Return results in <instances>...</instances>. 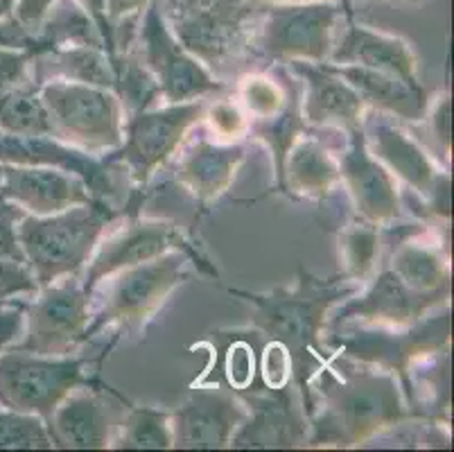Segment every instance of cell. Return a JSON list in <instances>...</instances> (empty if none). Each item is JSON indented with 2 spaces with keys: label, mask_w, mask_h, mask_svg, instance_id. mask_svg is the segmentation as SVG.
<instances>
[{
  "label": "cell",
  "mask_w": 454,
  "mask_h": 452,
  "mask_svg": "<svg viewBox=\"0 0 454 452\" xmlns=\"http://www.w3.org/2000/svg\"><path fill=\"white\" fill-rule=\"evenodd\" d=\"M315 383L321 412L312 416V446H357L407 416L398 380L387 369L321 367Z\"/></svg>",
  "instance_id": "cell-1"
},
{
  "label": "cell",
  "mask_w": 454,
  "mask_h": 452,
  "mask_svg": "<svg viewBox=\"0 0 454 452\" xmlns=\"http://www.w3.org/2000/svg\"><path fill=\"white\" fill-rule=\"evenodd\" d=\"M255 305L254 321L270 339L285 344L294 362V376L303 389L305 414H309L308 376L312 371L309 358L319 351V337L325 329V314L340 298L353 297L355 285L334 283L303 276L294 289H274L271 294L238 292Z\"/></svg>",
  "instance_id": "cell-2"
},
{
  "label": "cell",
  "mask_w": 454,
  "mask_h": 452,
  "mask_svg": "<svg viewBox=\"0 0 454 452\" xmlns=\"http://www.w3.org/2000/svg\"><path fill=\"white\" fill-rule=\"evenodd\" d=\"M109 202L93 199L55 215H26L19 222V244L39 289L75 276L90 260L106 226L115 219Z\"/></svg>",
  "instance_id": "cell-3"
},
{
  "label": "cell",
  "mask_w": 454,
  "mask_h": 452,
  "mask_svg": "<svg viewBox=\"0 0 454 452\" xmlns=\"http://www.w3.org/2000/svg\"><path fill=\"white\" fill-rule=\"evenodd\" d=\"M344 10L348 5L337 0L260 5L249 48L271 64H324L337 41V25Z\"/></svg>",
  "instance_id": "cell-4"
},
{
  "label": "cell",
  "mask_w": 454,
  "mask_h": 452,
  "mask_svg": "<svg viewBox=\"0 0 454 452\" xmlns=\"http://www.w3.org/2000/svg\"><path fill=\"white\" fill-rule=\"evenodd\" d=\"M36 89L51 115L52 139L89 155L121 147L125 111L114 91L66 80H51Z\"/></svg>",
  "instance_id": "cell-5"
},
{
  "label": "cell",
  "mask_w": 454,
  "mask_h": 452,
  "mask_svg": "<svg viewBox=\"0 0 454 452\" xmlns=\"http://www.w3.org/2000/svg\"><path fill=\"white\" fill-rule=\"evenodd\" d=\"M185 260L188 254L172 249L147 263L134 265L109 276L102 301L93 313L89 337L106 326L125 330H140L156 310L168 301L172 292L185 281Z\"/></svg>",
  "instance_id": "cell-6"
},
{
  "label": "cell",
  "mask_w": 454,
  "mask_h": 452,
  "mask_svg": "<svg viewBox=\"0 0 454 452\" xmlns=\"http://www.w3.org/2000/svg\"><path fill=\"white\" fill-rule=\"evenodd\" d=\"M176 19H168L172 32L190 55L210 68H224L251 45L258 3L247 0H170Z\"/></svg>",
  "instance_id": "cell-7"
},
{
  "label": "cell",
  "mask_w": 454,
  "mask_h": 452,
  "mask_svg": "<svg viewBox=\"0 0 454 452\" xmlns=\"http://www.w3.org/2000/svg\"><path fill=\"white\" fill-rule=\"evenodd\" d=\"M89 364V358L5 351L0 353V405L48 421L73 389L89 385L84 371Z\"/></svg>",
  "instance_id": "cell-8"
},
{
  "label": "cell",
  "mask_w": 454,
  "mask_h": 452,
  "mask_svg": "<svg viewBox=\"0 0 454 452\" xmlns=\"http://www.w3.org/2000/svg\"><path fill=\"white\" fill-rule=\"evenodd\" d=\"M204 98L152 107L125 120L121 147L105 156V163H122L136 184L145 186L152 174L170 161L184 145L188 131L204 120Z\"/></svg>",
  "instance_id": "cell-9"
},
{
  "label": "cell",
  "mask_w": 454,
  "mask_h": 452,
  "mask_svg": "<svg viewBox=\"0 0 454 452\" xmlns=\"http://www.w3.org/2000/svg\"><path fill=\"white\" fill-rule=\"evenodd\" d=\"M134 39L136 55L154 75L160 98L168 105L200 99L224 89V84L215 80L210 70L181 45L160 10L159 0H152L150 7L143 12Z\"/></svg>",
  "instance_id": "cell-10"
},
{
  "label": "cell",
  "mask_w": 454,
  "mask_h": 452,
  "mask_svg": "<svg viewBox=\"0 0 454 452\" xmlns=\"http://www.w3.org/2000/svg\"><path fill=\"white\" fill-rule=\"evenodd\" d=\"M90 292L75 276L39 289L26 314V339L16 348L36 355H70L89 339Z\"/></svg>",
  "instance_id": "cell-11"
},
{
  "label": "cell",
  "mask_w": 454,
  "mask_h": 452,
  "mask_svg": "<svg viewBox=\"0 0 454 452\" xmlns=\"http://www.w3.org/2000/svg\"><path fill=\"white\" fill-rule=\"evenodd\" d=\"M114 392L73 389L45 421L55 448L66 450H100L111 448L127 409L111 400Z\"/></svg>",
  "instance_id": "cell-12"
},
{
  "label": "cell",
  "mask_w": 454,
  "mask_h": 452,
  "mask_svg": "<svg viewBox=\"0 0 454 452\" xmlns=\"http://www.w3.org/2000/svg\"><path fill=\"white\" fill-rule=\"evenodd\" d=\"M249 416L240 398L217 387H197L170 414L172 448L215 450L229 448Z\"/></svg>",
  "instance_id": "cell-13"
},
{
  "label": "cell",
  "mask_w": 454,
  "mask_h": 452,
  "mask_svg": "<svg viewBox=\"0 0 454 452\" xmlns=\"http://www.w3.org/2000/svg\"><path fill=\"white\" fill-rule=\"evenodd\" d=\"M172 249H181L188 256L197 258L195 249L185 244L184 235L170 222H156V219H138L122 226L121 231H114L102 244H98L86 265V276L82 281L86 289L93 294L95 285H100L114 274L122 272L134 265L147 263L159 256L168 254Z\"/></svg>",
  "instance_id": "cell-14"
},
{
  "label": "cell",
  "mask_w": 454,
  "mask_h": 452,
  "mask_svg": "<svg viewBox=\"0 0 454 452\" xmlns=\"http://www.w3.org/2000/svg\"><path fill=\"white\" fill-rule=\"evenodd\" d=\"M362 131L373 159H378L411 190L427 197L441 215L450 213V177L436 170L434 161L429 159L427 152L416 140L387 120L362 123Z\"/></svg>",
  "instance_id": "cell-15"
},
{
  "label": "cell",
  "mask_w": 454,
  "mask_h": 452,
  "mask_svg": "<svg viewBox=\"0 0 454 452\" xmlns=\"http://www.w3.org/2000/svg\"><path fill=\"white\" fill-rule=\"evenodd\" d=\"M450 294H420L410 289L391 269H385L362 297L348 298L340 308L330 329L337 330L350 321H362L378 329L407 330L423 321L434 305L443 304Z\"/></svg>",
  "instance_id": "cell-16"
},
{
  "label": "cell",
  "mask_w": 454,
  "mask_h": 452,
  "mask_svg": "<svg viewBox=\"0 0 454 452\" xmlns=\"http://www.w3.org/2000/svg\"><path fill=\"white\" fill-rule=\"evenodd\" d=\"M340 181H344L355 210L369 224H387L400 218V190L394 174L373 159L364 131L348 134V147L340 156Z\"/></svg>",
  "instance_id": "cell-17"
},
{
  "label": "cell",
  "mask_w": 454,
  "mask_h": 452,
  "mask_svg": "<svg viewBox=\"0 0 454 452\" xmlns=\"http://www.w3.org/2000/svg\"><path fill=\"white\" fill-rule=\"evenodd\" d=\"M333 339L337 346L344 348V355L350 360L375 364L387 371L404 373L407 364L423 353H436V348L448 346L450 339V319L448 314L439 317L436 321H419L407 329V333H385L378 329L375 333L360 330V333L344 335L333 330Z\"/></svg>",
  "instance_id": "cell-18"
},
{
  "label": "cell",
  "mask_w": 454,
  "mask_h": 452,
  "mask_svg": "<svg viewBox=\"0 0 454 452\" xmlns=\"http://www.w3.org/2000/svg\"><path fill=\"white\" fill-rule=\"evenodd\" d=\"M0 194L26 213L39 218L93 202L89 188L77 174L45 165L3 163Z\"/></svg>",
  "instance_id": "cell-19"
},
{
  "label": "cell",
  "mask_w": 454,
  "mask_h": 452,
  "mask_svg": "<svg viewBox=\"0 0 454 452\" xmlns=\"http://www.w3.org/2000/svg\"><path fill=\"white\" fill-rule=\"evenodd\" d=\"M0 163L45 165L77 174L90 197L106 202L115 193L105 161H95L89 152L66 145L52 136H0Z\"/></svg>",
  "instance_id": "cell-20"
},
{
  "label": "cell",
  "mask_w": 454,
  "mask_h": 452,
  "mask_svg": "<svg viewBox=\"0 0 454 452\" xmlns=\"http://www.w3.org/2000/svg\"><path fill=\"white\" fill-rule=\"evenodd\" d=\"M290 68L305 82L301 118L315 127H334L346 134L362 130L366 105L362 95L324 64L290 61Z\"/></svg>",
  "instance_id": "cell-21"
},
{
  "label": "cell",
  "mask_w": 454,
  "mask_h": 452,
  "mask_svg": "<svg viewBox=\"0 0 454 452\" xmlns=\"http://www.w3.org/2000/svg\"><path fill=\"white\" fill-rule=\"evenodd\" d=\"M247 159L240 143H213L208 139L192 140L181 149L176 163V184L184 186L201 204L220 199L233 184L235 174Z\"/></svg>",
  "instance_id": "cell-22"
},
{
  "label": "cell",
  "mask_w": 454,
  "mask_h": 452,
  "mask_svg": "<svg viewBox=\"0 0 454 452\" xmlns=\"http://www.w3.org/2000/svg\"><path fill=\"white\" fill-rule=\"evenodd\" d=\"M330 64L337 66H362V68L378 70V73L394 75L404 82L416 80V55L403 39L389 35L348 25L344 35L334 41Z\"/></svg>",
  "instance_id": "cell-23"
},
{
  "label": "cell",
  "mask_w": 454,
  "mask_h": 452,
  "mask_svg": "<svg viewBox=\"0 0 454 452\" xmlns=\"http://www.w3.org/2000/svg\"><path fill=\"white\" fill-rule=\"evenodd\" d=\"M324 66L330 73L340 75L341 80L348 82L362 95L364 105L398 115L403 120H414V123L427 118L429 95L419 82H404L394 75L378 73V70L362 68V66H337L325 64V61Z\"/></svg>",
  "instance_id": "cell-24"
},
{
  "label": "cell",
  "mask_w": 454,
  "mask_h": 452,
  "mask_svg": "<svg viewBox=\"0 0 454 452\" xmlns=\"http://www.w3.org/2000/svg\"><path fill=\"white\" fill-rule=\"evenodd\" d=\"M30 82L35 86L51 80L115 89V66L105 48L98 45H59L39 50L32 57Z\"/></svg>",
  "instance_id": "cell-25"
},
{
  "label": "cell",
  "mask_w": 454,
  "mask_h": 452,
  "mask_svg": "<svg viewBox=\"0 0 454 452\" xmlns=\"http://www.w3.org/2000/svg\"><path fill=\"white\" fill-rule=\"evenodd\" d=\"M271 396L249 400L251 412L240 430L235 432L231 446H296L305 439V425L294 409L287 387L271 389Z\"/></svg>",
  "instance_id": "cell-26"
},
{
  "label": "cell",
  "mask_w": 454,
  "mask_h": 452,
  "mask_svg": "<svg viewBox=\"0 0 454 452\" xmlns=\"http://www.w3.org/2000/svg\"><path fill=\"white\" fill-rule=\"evenodd\" d=\"M280 181L294 194L321 199L340 184V161L319 139H296L283 159Z\"/></svg>",
  "instance_id": "cell-27"
},
{
  "label": "cell",
  "mask_w": 454,
  "mask_h": 452,
  "mask_svg": "<svg viewBox=\"0 0 454 452\" xmlns=\"http://www.w3.org/2000/svg\"><path fill=\"white\" fill-rule=\"evenodd\" d=\"M391 272L420 294H450V265L432 244L403 242L391 256Z\"/></svg>",
  "instance_id": "cell-28"
},
{
  "label": "cell",
  "mask_w": 454,
  "mask_h": 452,
  "mask_svg": "<svg viewBox=\"0 0 454 452\" xmlns=\"http://www.w3.org/2000/svg\"><path fill=\"white\" fill-rule=\"evenodd\" d=\"M114 93L121 99L122 111L127 114V118L156 107V102L160 99L159 82H156L154 75L147 70V66L140 61V57L136 55V50L127 48L125 52H118V55L114 57Z\"/></svg>",
  "instance_id": "cell-29"
},
{
  "label": "cell",
  "mask_w": 454,
  "mask_h": 452,
  "mask_svg": "<svg viewBox=\"0 0 454 452\" xmlns=\"http://www.w3.org/2000/svg\"><path fill=\"white\" fill-rule=\"evenodd\" d=\"M0 130L12 136H52V124L36 86L0 95Z\"/></svg>",
  "instance_id": "cell-30"
},
{
  "label": "cell",
  "mask_w": 454,
  "mask_h": 452,
  "mask_svg": "<svg viewBox=\"0 0 454 452\" xmlns=\"http://www.w3.org/2000/svg\"><path fill=\"white\" fill-rule=\"evenodd\" d=\"M111 448L127 450H168L172 448L170 414L152 408H129Z\"/></svg>",
  "instance_id": "cell-31"
},
{
  "label": "cell",
  "mask_w": 454,
  "mask_h": 452,
  "mask_svg": "<svg viewBox=\"0 0 454 452\" xmlns=\"http://www.w3.org/2000/svg\"><path fill=\"white\" fill-rule=\"evenodd\" d=\"M238 98H240L242 109L254 115L255 123H270L294 102L296 93L292 86L271 80L270 75L254 73L247 75L240 82Z\"/></svg>",
  "instance_id": "cell-32"
},
{
  "label": "cell",
  "mask_w": 454,
  "mask_h": 452,
  "mask_svg": "<svg viewBox=\"0 0 454 452\" xmlns=\"http://www.w3.org/2000/svg\"><path fill=\"white\" fill-rule=\"evenodd\" d=\"M375 224H357L341 234V258L346 265V279L362 283L373 272L380 256V238Z\"/></svg>",
  "instance_id": "cell-33"
},
{
  "label": "cell",
  "mask_w": 454,
  "mask_h": 452,
  "mask_svg": "<svg viewBox=\"0 0 454 452\" xmlns=\"http://www.w3.org/2000/svg\"><path fill=\"white\" fill-rule=\"evenodd\" d=\"M45 450L52 448V439L45 421L35 414H20L0 409V450Z\"/></svg>",
  "instance_id": "cell-34"
},
{
  "label": "cell",
  "mask_w": 454,
  "mask_h": 452,
  "mask_svg": "<svg viewBox=\"0 0 454 452\" xmlns=\"http://www.w3.org/2000/svg\"><path fill=\"white\" fill-rule=\"evenodd\" d=\"M204 120L210 124V131L220 143H233V139H240L249 131L251 124L247 123V115L233 99H215L206 105Z\"/></svg>",
  "instance_id": "cell-35"
},
{
  "label": "cell",
  "mask_w": 454,
  "mask_h": 452,
  "mask_svg": "<svg viewBox=\"0 0 454 452\" xmlns=\"http://www.w3.org/2000/svg\"><path fill=\"white\" fill-rule=\"evenodd\" d=\"M41 48H3L0 45V95L27 86L32 57Z\"/></svg>",
  "instance_id": "cell-36"
},
{
  "label": "cell",
  "mask_w": 454,
  "mask_h": 452,
  "mask_svg": "<svg viewBox=\"0 0 454 452\" xmlns=\"http://www.w3.org/2000/svg\"><path fill=\"white\" fill-rule=\"evenodd\" d=\"M26 210L0 194V260L26 263V256L19 244V222L26 218Z\"/></svg>",
  "instance_id": "cell-37"
},
{
  "label": "cell",
  "mask_w": 454,
  "mask_h": 452,
  "mask_svg": "<svg viewBox=\"0 0 454 452\" xmlns=\"http://www.w3.org/2000/svg\"><path fill=\"white\" fill-rule=\"evenodd\" d=\"M292 355L287 351V346L276 339H270V344L265 346V353H262V378L270 385V389H283L287 387L292 378Z\"/></svg>",
  "instance_id": "cell-38"
},
{
  "label": "cell",
  "mask_w": 454,
  "mask_h": 452,
  "mask_svg": "<svg viewBox=\"0 0 454 452\" xmlns=\"http://www.w3.org/2000/svg\"><path fill=\"white\" fill-rule=\"evenodd\" d=\"M39 283L26 263L0 260V301H10L16 294H36Z\"/></svg>",
  "instance_id": "cell-39"
},
{
  "label": "cell",
  "mask_w": 454,
  "mask_h": 452,
  "mask_svg": "<svg viewBox=\"0 0 454 452\" xmlns=\"http://www.w3.org/2000/svg\"><path fill=\"white\" fill-rule=\"evenodd\" d=\"M255 373V362H254V351H251L249 344L235 342L229 348V355H226V378H229L231 387L235 389H247L254 380Z\"/></svg>",
  "instance_id": "cell-40"
},
{
  "label": "cell",
  "mask_w": 454,
  "mask_h": 452,
  "mask_svg": "<svg viewBox=\"0 0 454 452\" xmlns=\"http://www.w3.org/2000/svg\"><path fill=\"white\" fill-rule=\"evenodd\" d=\"M152 0H105V12L109 19L111 32L122 25L138 23L143 12L150 7Z\"/></svg>",
  "instance_id": "cell-41"
},
{
  "label": "cell",
  "mask_w": 454,
  "mask_h": 452,
  "mask_svg": "<svg viewBox=\"0 0 454 452\" xmlns=\"http://www.w3.org/2000/svg\"><path fill=\"white\" fill-rule=\"evenodd\" d=\"M55 3L57 0H16L14 19L19 20L27 32H32V35L36 36L41 23L45 20V16L51 14Z\"/></svg>",
  "instance_id": "cell-42"
},
{
  "label": "cell",
  "mask_w": 454,
  "mask_h": 452,
  "mask_svg": "<svg viewBox=\"0 0 454 452\" xmlns=\"http://www.w3.org/2000/svg\"><path fill=\"white\" fill-rule=\"evenodd\" d=\"M0 45L3 48H41L45 50V45L36 39L32 32H27L19 20L12 16L7 20H0Z\"/></svg>",
  "instance_id": "cell-43"
},
{
  "label": "cell",
  "mask_w": 454,
  "mask_h": 452,
  "mask_svg": "<svg viewBox=\"0 0 454 452\" xmlns=\"http://www.w3.org/2000/svg\"><path fill=\"white\" fill-rule=\"evenodd\" d=\"M77 5L86 12V14L93 19V23L98 25V30H100L102 36V44H105L106 55L114 59L115 57V45H114V32H111V25L109 19H106V12H105V0H75Z\"/></svg>",
  "instance_id": "cell-44"
},
{
  "label": "cell",
  "mask_w": 454,
  "mask_h": 452,
  "mask_svg": "<svg viewBox=\"0 0 454 452\" xmlns=\"http://www.w3.org/2000/svg\"><path fill=\"white\" fill-rule=\"evenodd\" d=\"M450 114H452V102H450L448 95L441 98L439 105H436L434 109H432V114H429L432 131H434L436 140H439V145L443 147L445 155L450 152Z\"/></svg>",
  "instance_id": "cell-45"
},
{
  "label": "cell",
  "mask_w": 454,
  "mask_h": 452,
  "mask_svg": "<svg viewBox=\"0 0 454 452\" xmlns=\"http://www.w3.org/2000/svg\"><path fill=\"white\" fill-rule=\"evenodd\" d=\"M16 0H0V20H7L14 16Z\"/></svg>",
  "instance_id": "cell-46"
},
{
  "label": "cell",
  "mask_w": 454,
  "mask_h": 452,
  "mask_svg": "<svg viewBox=\"0 0 454 452\" xmlns=\"http://www.w3.org/2000/svg\"><path fill=\"white\" fill-rule=\"evenodd\" d=\"M247 3H258V5H262V3H317V0H247Z\"/></svg>",
  "instance_id": "cell-47"
},
{
  "label": "cell",
  "mask_w": 454,
  "mask_h": 452,
  "mask_svg": "<svg viewBox=\"0 0 454 452\" xmlns=\"http://www.w3.org/2000/svg\"><path fill=\"white\" fill-rule=\"evenodd\" d=\"M0 181H3V163H0Z\"/></svg>",
  "instance_id": "cell-48"
}]
</instances>
